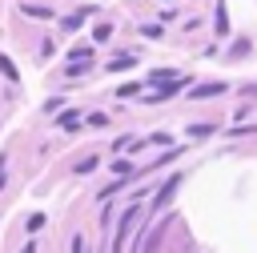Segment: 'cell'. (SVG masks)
<instances>
[{
	"instance_id": "cell-1",
	"label": "cell",
	"mask_w": 257,
	"mask_h": 253,
	"mask_svg": "<svg viewBox=\"0 0 257 253\" xmlns=\"http://www.w3.org/2000/svg\"><path fill=\"white\" fill-rule=\"evenodd\" d=\"M181 84H185V80H181V76H173V80H165V88H161V92H149L145 100H169L173 92H181Z\"/></svg>"
},
{
	"instance_id": "cell-2",
	"label": "cell",
	"mask_w": 257,
	"mask_h": 253,
	"mask_svg": "<svg viewBox=\"0 0 257 253\" xmlns=\"http://www.w3.org/2000/svg\"><path fill=\"white\" fill-rule=\"evenodd\" d=\"M133 64H137L133 52H116V56L108 60V72H124V68H133Z\"/></svg>"
},
{
	"instance_id": "cell-3",
	"label": "cell",
	"mask_w": 257,
	"mask_h": 253,
	"mask_svg": "<svg viewBox=\"0 0 257 253\" xmlns=\"http://www.w3.org/2000/svg\"><path fill=\"white\" fill-rule=\"evenodd\" d=\"M217 92H225V84H197L189 96H193V100H209V96H217Z\"/></svg>"
},
{
	"instance_id": "cell-4",
	"label": "cell",
	"mask_w": 257,
	"mask_h": 253,
	"mask_svg": "<svg viewBox=\"0 0 257 253\" xmlns=\"http://www.w3.org/2000/svg\"><path fill=\"white\" fill-rule=\"evenodd\" d=\"M177 185H181V177H169V181L161 185V193H157V201H153V209H161V205H165V201L173 197V189H177Z\"/></svg>"
},
{
	"instance_id": "cell-5",
	"label": "cell",
	"mask_w": 257,
	"mask_h": 253,
	"mask_svg": "<svg viewBox=\"0 0 257 253\" xmlns=\"http://www.w3.org/2000/svg\"><path fill=\"white\" fill-rule=\"evenodd\" d=\"M217 32H221V36L229 32V16H225V0L217 4Z\"/></svg>"
},
{
	"instance_id": "cell-6",
	"label": "cell",
	"mask_w": 257,
	"mask_h": 253,
	"mask_svg": "<svg viewBox=\"0 0 257 253\" xmlns=\"http://www.w3.org/2000/svg\"><path fill=\"white\" fill-rule=\"evenodd\" d=\"M84 16H88V8H80V12H72V16H64V32H72V28H76V24L84 20Z\"/></svg>"
},
{
	"instance_id": "cell-7",
	"label": "cell",
	"mask_w": 257,
	"mask_h": 253,
	"mask_svg": "<svg viewBox=\"0 0 257 253\" xmlns=\"http://www.w3.org/2000/svg\"><path fill=\"white\" fill-rule=\"evenodd\" d=\"M108 36H112V28H108V24H96V28H92V40H96V44H104Z\"/></svg>"
},
{
	"instance_id": "cell-8",
	"label": "cell",
	"mask_w": 257,
	"mask_h": 253,
	"mask_svg": "<svg viewBox=\"0 0 257 253\" xmlns=\"http://www.w3.org/2000/svg\"><path fill=\"white\" fill-rule=\"evenodd\" d=\"M24 12H28V16H36V20H44V16H48V8H44V4H24Z\"/></svg>"
},
{
	"instance_id": "cell-9",
	"label": "cell",
	"mask_w": 257,
	"mask_h": 253,
	"mask_svg": "<svg viewBox=\"0 0 257 253\" xmlns=\"http://www.w3.org/2000/svg\"><path fill=\"white\" fill-rule=\"evenodd\" d=\"M56 124H60V129H68V133H72V129H80V124H76V112H64Z\"/></svg>"
},
{
	"instance_id": "cell-10",
	"label": "cell",
	"mask_w": 257,
	"mask_h": 253,
	"mask_svg": "<svg viewBox=\"0 0 257 253\" xmlns=\"http://www.w3.org/2000/svg\"><path fill=\"white\" fill-rule=\"evenodd\" d=\"M44 221H48V217H44V213H32V217H28V221H24V225H28V233H36V229H40V225H44Z\"/></svg>"
},
{
	"instance_id": "cell-11",
	"label": "cell",
	"mask_w": 257,
	"mask_h": 253,
	"mask_svg": "<svg viewBox=\"0 0 257 253\" xmlns=\"http://www.w3.org/2000/svg\"><path fill=\"white\" fill-rule=\"evenodd\" d=\"M0 68H4V76H8V80H16V68H12V60H8V56H0Z\"/></svg>"
},
{
	"instance_id": "cell-12",
	"label": "cell",
	"mask_w": 257,
	"mask_h": 253,
	"mask_svg": "<svg viewBox=\"0 0 257 253\" xmlns=\"http://www.w3.org/2000/svg\"><path fill=\"white\" fill-rule=\"evenodd\" d=\"M133 92H141V84H120V88H116V96H124V100H128Z\"/></svg>"
},
{
	"instance_id": "cell-13",
	"label": "cell",
	"mask_w": 257,
	"mask_h": 253,
	"mask_svg": "<svg viewBox=\"0 0 257 253\" xmlns=\"http://www.w3.org/2000/svg\"><path fill=\"white\" fill-rule=\"evenodd\" d=\"M88 124H92V129H104V124H108V116H104V112H92V116H88Z\"/></svg>"
},
{
	"instance_id": "cell-14",
	"label": "cell",
	"mask_w": 257,
	"mask_h": 253,
	"mask_svg": "<svg viewBox=\"0 0 257 253\" xmlns=\"http://www.w3.org/2000/svg\"><path fill=\"white\" fill-rule=\"evenodd\" d=\"M72 253H84V237H80V233L72 237Z\"/></svg>"
},
{
	"instance_id": "cell-15",
	"label": "cell",
	"mask_w": 257,
	"mask_h": 253,
	"mask_svg": "<svg viewBox=\"0 0 257 253\" xmlns=\"http://www.w3.org/2000/svg\"><path fill=\"white\" fill-rule=\"evenodd\" d=\"M24 253H36V245H28V249H24Z\"/></svg>"
}]
</instances>
